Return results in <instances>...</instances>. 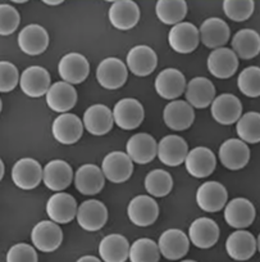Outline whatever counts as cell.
I'll return each instance as SVG.
<instances>
[{
  "mask_svg": "<svg viewBox=\"0 0 260 262\" xmlns=\"http://www.w3.org/2000/svg\"><path fill=\"white\" fill-rule=\"evenodd\" d=\"M77 202L70 194L55 193L46 203V213L57 224H68L77 215Z\"/></svg>",
  "mask_w": 260,
  "mask_h": 262,
  "instance_id": "obj_15",
  "label": "cell"
},
{
  "mask_svg": "<svg viewBox=\"0 0 260 262\" xmlns=\"http://www.w3.org/2000/svg\"><path fill=\"white\" fill-rule=\"evenodd\" d=\"M105 176L97 165H83L75 175V186L85 195H95L104 188Z\"/></svg>",
  "mask_w": 260,
  "mask_h": 262,
  "instance_id": "obj_30",
  "label": "cell"
},
{
  "mask_svg": "<svg viewBox=\"0 0 260 262\" xmlns=\"http://www.w3.org/2000/svg\"><path fill=\"white\" fill-rule=\"evenodd\" d=\"M173 188V179L171 173L164 170H153L145 178V189L153 196H166Z\"/></svg>",
  "mask_w": 260,
  "mask_h": 262,
  "instance_id": "obj_40",
  "label": "cell"
},
{
  "mask_svg": "<svg viewBox=\"0 0 260 262\" xmlns=\"http://www.w3.org/2000/svg\"><path fill=\"white\" fill-rule=\"evenodd\" d=\"M200 36L199 29L190 22H181L173 26L168 34V42L175 52L187 54L198 48Z\"/></svg>",
  "mask_w": 260,
  "mask_h": 262,
  "instance_id": "obj_7",
  "label": "cell"
},
{
  "mask_svg": "<svg viewBox=\"0 0 260 262\" xmlns=\"http://www.w3.org/2000/svg\"><path fill=\"white\" fill-rule=\"evenodd\" d=\"M128 70L136 76H149L153 74L158 64L155 52L148 45H137L128 52L127 58Z\"/></svg>",
  "mask_w": 260,
  "mask_h": 262,
  "instance_id": "obj_27",
  "label": "cell"
},
{
  "mask_svg": "<svg viewBox=\"0 0 260 262\" xmlns=\"http://www.w3.org/2000/svg\"><path fill=\"white\" fill-rule=\"evenodd\" d=\"M8 262H36L37 253L31 246L25 243L14 244L7 253Z\"/></svg>",
  "mask_w": 260,
  "mask_h": 262,
  "instance_id": "obj_45",
  "label": "cell"
},
{
  "mask_svg": "<svg viewBox=\"0 0 260 262\" xmlns=\"http://www.w3.org/2000/svg\"><path fill=\"white\" fill-rule=\"evenodd\" d=\"M73 179L72 167L65 161L54 160L46 163L42 173L45 186L53 191L64 190L70 185Z\"/></svg>",
  "mask_w": 260,
  "mask_h": 262,
  "instance_id": "obj_31",
  "label": "cell"
},
{
  "mask_svg": "<svg viewBox=\"0 0 260 262\" xmlns=\"http://www.w3.org/2000/svg\"><path fill=\"white\" fill-rule=\"evenodd\" d=\"M77 102V92L70 84L58 81L50 86L46 93V103L50 110L58 113H64L75 107Z\"/></svg>",
  "mask_w": 260,
  "mask_h": 262,
  "instance_id": "obj_33",
  "label": "cell"
},
{
  "mask_svg": "<svg viewBox=\"0 0 260 262\" xmlns=\"http://www.w3.org/2000/svg\"><path fill=\"white\" fill-rule=\"evenodd\" d=\"M226 249L229 257L236 261H246L251 258L257 249V241L250 231L240 229L228 236Z\"/></svg>",
  "mask_w": 260,
  "mask_h": 262,
  "instance_id": "obj_25",
  "label": "cell"
},
{
  "mask_svg": "<svg viewBox=\"0 0 260 262\" xmlns=\"http://www.w3.org/2000/svg\"><path fill=\"white\" fill-rule=\"evenodd\" d=\"M0 171H2V172H0V179H3L4 172H6V168H4L3 161H0Z\"/></svg>",
  "mask_w": 260,
  "mask_h": 262,
  "instance_id": "obj_48",
  "label": "cell"
},
{
  "mask_svg": "<svg viewBox=\"0 0 260 262\" xmlns=\"http://www.w3.org/2000/svg\"><path fill=\"white\" fill-rule=\"evenodd\" d=\"M163 120L172 130L183 131L187 130L194 123L195 112L185 100H173L164 108Z\"/></svg>",
  "mask_w": 260,
  "mask_h": 262,
  "instance_id": "obj_14",
  "label": "cell"
},
{
  "mask_svg": "<svg viewBox=\"0 0 260 262\" xmlns=\"http://www.w3.org/2000/svg\"><path fill=\"white\" fill-rule=\"evenodd\" d=\"M128 258L132 262H158L160 251L158 244L149 238H141L130 247Z\"/></svg>",
  "mask_w": 260,
  "mask_h": 262,
  "instance_id": "obj_39",
  "label": "cell"
},
{
  "mask_svg": "<svg viewBox=\"0 0 260 262\" xmlns=\"http://www.w3.org/2000/svg\"><path fill=\"white\" fill-rule=\"evenodd\" d=\"M144 117H145V112H144L143 104L133 98H125L120 100L113 110L114 122L117 123L118 127L123 130L137 128L144 121Z\"/></svg>",
  "mask_w": 260,
  "mask_h": 262,
  "instance_id": "obj_2",
  "label": "cell"
},
{
  "mask_svg": "<svg viewBox=\"0 0 260 262\" xmlns=\"http://www.w3.org/2000/svg\"><path fill=\"white\" fill-rule=\"evenodd\" d=\"M32 243L41 252H54L63 241V231L54 221H40L31 233Z\"/></svg>",
  "mask_w": 260,
  "mask_h": 262,
  "instance_id": "obj_9",
  "label": "cell"
},
{
  "mask_svg": "<svg viewBox=\"0 0 260 262\" xmlns=\"http://www.w3.org/2000/svg\"><path fill=\"white\" fill-rule=\"evenodd\" d=\"M242 115V104L233 94H222L211 102V116L222 125L237 122Z\"/></svg>",
  "mask_w": 260,
  "mask_h": 262,
  "instance_id": "obj_23",
  "label": "cell"
},
{
  "mask_svg": "<svg viewBox=\"0 0 260 262\" xmlns=\"http://www.w3.org/2000/svg\"><path fill=\"white\" fill-rule=\"evenodd\" d=\"M0 92L2 93H9L14 90V88L18 84L19 75L18 70L16 66L11 62H3L0 63Z\"/></svg>",
  "mask_w": 260,
  "mask_h": 262,
  "instance_id": "obj_44",
  "label": "cell"
},
{
  "mask_svg": "<svg viewBox=\"0 0 260 262\" xmlns=\"http://www.w3.org/2000/svg\"><path fill=\"white\" fill-rule=\"evenodd\" d=\"M58 72L62 80L68 84H81L89 76V60L80 53H68L60 59Z\"/></svg>",
  "mask_w": 260,
  "mask_h": 262,
  "instance_id": "obj_3",
  "label": "cell"
},
{
  "mask_svg": "<svg viewBox=\"0 0 260 262\" xmlns=\"http://www.w3.org/2000/svg\"><path fill=\"white\" fill-rule=\"evenodd\" d=\"M232 50L237 58L252 59L260 52V36L251 29L240 30L232 40Z\"/></svg>",
  "mask_w": 260,
  "mask_h": 262,
  "instance_id": "obj_36",
  "label": "cell"
},
{
  "mask_svg": "<svg viewBox=\"0 0 260 262\" xmlns=\"http://www.w3.org/2000/svg\"><path fill=\"white\" fill-rule=\"evenodd\" d=\"M0 34L3 36L13 34L19 26V13L14 7L9 4H2L0 6Z\"/></svg>",
  "mask_w": 260,
  "mask_h": 262,
  "instance_id": "obj_43",
  "label": "cell"
},
{
  "mask_svg": "<svg viewBox=\"0 0 260 262\" xmlns=\"http://www.w3.org/2000/svg\"><path fill=\"white\" fill-rule=\"evenodd\" d=\"M126 149L133 162L138 165H146L155 158L158 153V143L151 135L140 133L130 138Z\"/></svg>",
  "mask_w": 260,
  "mask_h": 262,
  "instance_id": "obj_21",
  "label": "cell"
},
{
  "mask_svg": "<svg viewBox=\"0 0 260 262\" xmlns=\"http://www.w3.org/2000/svg\"><path fill=\"white\" fill-rule=\"evenodd\" d=\"M86 261H92V262H99L100 259L98 257L94 256H83L81 258H78V262H86Z\"/></svg>",
  "mask_w": 260,
  "mask_h": 262,
  "instance_id": "obj_46",
  "label": "cell"
},
{
  "mask_svg": "<svg viewBox=\"0 0 260 262\" xmlns=\"http://www.w3.org/2000/svg\"><path fill=\"white\" fill-rule=\"evenodd\" d=\"M109 21L115 29L130 30L137 25L140 19V8L132 0H118L109 9Z\"/></svg>",
  "mask_w": 260,
  "mask_h": 262,
  "instance_id": "obj_24",
  "label": "cell"
},
{
  "mask_svg": "<svg viewBox=\"0 0 260 262\" xmlns=\"http://www.w3.org/2000/svg\"><path fill=\"white\" fill-rule=\"evenodd\" d=\"M187 143L178 135H167L158 144V157L161 163L171 167L185 162L187 156Z\"/></svg>",
  "mask_w": 260,
  "mask_h": 262,
  "instance_id": "obj_17",
  "label": "cell"
},
{
  "mask_svg": "<svg viewBox=\"0 0 260 262\" xmlns=\"http://www.w3.org/2000/svg\"><path fill=\"white\" fill-rule=\"evenodd\" d=\"M128 219L137 226H149L156 221L159 216V206L149 195H137L127 207Z\"/></svg>",
  "mask_w": 260,
  "mask_h": 262,
  "instance_id": "obj_13",
  "label": "cell"
},
{
  "mask_svg": "<svg viewBox=\"0 0 260 262\" xmlns=\"http://www.w3.org/2000/svg\"><path fill=\"white\" fill-rule=\"evenodd\" d=\"M22 92L31 98H40L50 89V75L44 67L31 66L25 70L19 80Z\"/></svg>",
  "mask_w": 260,
  "mask_h": 262,
  "instance_id": "obj_16",
  "label": "cell"
},
{
  "mask_svg": "<svg viewBox=\"0 0 260 262\" xmlns=\"http://www.w3.org/2000/svg\"><path fill=\"white\" fill-rule=\"evenodd\" d=\"M44 170L41 165L34 158H22L14 163L12 168V179L13 183L23 190L35 189L42 180Z\"/></svg>",
  "mask_w": 260,
  "mask_h": 262,
  "instance_id": "obj_6",
  "label": "cell"
},
{
  "mask_svg": "<svg viewBox=\"0 0 260 262\" xmlns=\"http://www.w3.org/2000/svg\"><path fill=\"white\" fill-rule=\"evenodd\" d=\"M255 207L246 198H234L224 210V220L236 229L249 228L255 220Z\"/></svg>",
  "mask_w": 260,
  "mask_h": 262,
  "instance_id": "obj_22",
  "label": "cell"
},
{
  "mask_svg": "<svg viewBox=\"0 0 260 262\" xmlns=\"http://www.w3.org/2000/svg\"><path fill=\"white\" fill-rule=\"evenodd\" d=\"M156 16L166 25L181 24L187 13V4L185 0H159L156 3Z\"/></svg>",
  "mask_w": 260,
  "mask_h": 262,
  "instance_id": "obj_37",
  "label": "cell"
},
{
  "mask_svg": "<svg viewBox=\"0 0 260 262\" xmlns=\"http://www.w3.org/2000/svg\"><path fill=\"white\" fill-rule=\"evenodd\" d=\"M76 217L82 229L87 231H98L107 224L108 210L100 201H85L78 207Z\"/></svg>",
  "mask_w": 260,
  "mask_h": 262,
  "instance_id": "obj_8",
  "label": "cell"
},
{
  "mask_svg": "<svg viewBox=\"0 0 260 262\" xmlns=\"http://www.w3.org/2000/svg\"><path fill=\"white\" fill-rule=\"evenodd\" d=\"M239 67V58L228 48L214 49L208 57V70L217 79L226 80L233 76Z\"/></svg>",
  "mask_w": 260,
  "mask_h": 262,
  "instance_id": "obj_10",
  "label": "cell"
},
{
  "mask_svg": "<svg viewBox=\"0 0 260 262\" xmlns=\"http://www.w3.org/2000/svg\"><path fill=\"white\" fill-rule=\"evenodd\" d=\"M158 247L163 257L176 261L186 256L190 248V241L180 229H169L160 235Z\"/></svg>",
  "mask_w": 260,
  "mask_h": 262,
  "instance_id": "obj_11",
  "label": "cell"
},
{
  "mask_svg": "<svg viewBox=\"0 0 260 262\" xmlns=\"http://www.w3.org/2000/svg\"><path fill=\"white\" fill-rule=\"evenodd\" d=\"M240 139L245 143L256 144L260 140V115L257 112H247L239 118L236 127Z\"/></svg>",
  "mask_w": 260,
  "mask_h": 262,
  "instance_id": "obj_38",
  "label": "cell"
},
{
  "mask_svg": "<svg viewBox=\"0 0 260 262\" xmlns=\"http://www.w3.org/2000/svg\"><path fill=\"white\" fill-rule=\"evenodd\" d=\"M255 3L252 0H226L223 2V11L229 19L234 22H244L254 13Z\"/></svg>",
  "mask_w": 260,
  "mask_h": 262,
  "instance_id": "obj_42",
  "label": "cell"
},
{
  "mask_svg": "<svg viewBox=\"0 0 260 262\" xmlns=\"http://www.w3.org/2000/svg\"><path fill=\"white\" fill-rule=\"evenodd\" d=\"M188 238L198 248H210L218 242L219 228L211 219H196L188 228Z\"/></svg>",
  "mask_w": 260,
  "mask_h": 262,
  "instance_id": "obj_29",
  "label": "cell"
},
{
  "mask_svg": "<svg viewBox=\"0 0 260 262\" xmlns=\"http://www.w3.org/2000/svg\"><path fill=\"white\" fill-rule=\"evenodd\" d=\"M18 45L29 55H39L49 47V35L39 25H29L18 35Z\"/></svg>",
  "mask_w": 260,
  "mask_h": 262,
  "instance_id": "obj_32",
  "label": "cell"
},
{
  "mask_svg": "<svg viewBox=\"0 0 260 262\" xmlns=\"http://www.w3.org/2000/svg\"><path fill=\"white\" fill-rule=\"evenodd\" d=\"M53 135L60 144H75L83 133L82 121L72 113H63L53 122Z\"/></svg>",
  "mask_w": 260,
  "mask_h": 262,
  "instance_id": "obj_12",
  "label": "cell"
},
{
  "mask_svg": "<svg viewBox=\"0 0 260 262\" xmlns=\"http://www.w3.org/2000/svg\"><path fill=\"white\" fill-rule=\"evenodd\" d=\"M186 170L194 178L203 179L211 175L216 170L217 160L209 148L196 147L187 153L185 160Z\"/></svg>",
  "mask_w": 260,
  "mask_h": 262,
  "instance_id": "obj_19",
  "label": "cell"
},
{
  "mask_svg": "<svg viewBox=\"0 0 260 262\" xmlns=\"http://www.w3.org/2000/svg\"><path fill=\"white\" fill-rule=\"evenodd\" d=\"M228 200L227 189L218 181H206L196 191L198 206L205 212H218Z\"/></svg>",
  "mask_w": 260,
  "mask_h": 262,
  "instance_id": "obj_5",
  "label": "cell"
},
{
  "mask_svg": "<svg viewBox=\"0 0 260 262\" xmlns=\"http://www.w3.org/2000/svg\"><path fill=\"white\" fill-rule=\"evenodd\" d=\"M113 112L104 104H94L86 110L83 115V125L92 135H105L113 127Z\"/></svg>",
  "mask_w": 260,
  "mask_h": 262,
  "instance_id": "obj_26",
  "label": "cell"
},
{
  "mask_svg": "<svg viewBox=\"0 0 260 262\" xmlns=\"http://www.w3.org/2000/svg\"><path fill=\"white\" fill-rule=\"evenodd\" d=\"M237 85L242 94L250 98L260 95V69L256 66H250L240 74Z\"/></svg>",
  "mask_w": 260,
  "mask_h": 262,
  "instance_id": "obj_41",
  "label": "cell"
},
{
  "mask_svg": "<svg viewBox=\"0 0 260 262\" xmlns=\"http://www.w3.org/2000/svg\"><path fill=\"white\" fill-rule=\"evenodd\" d=\"M44 3L48 4V6H59V4H62L63 2L62 0H55V2L54 0H45Z\"/></svg>",
  "mask_w": 260,
  "mask_h": 262,
  "instance_id": "obj_47",
  "label": "cell"
},
{
  "mask_svg": "<svg viewBox=\"0 0 260 262\" xmlns=\"http://www.w3.org/2000/svg\"><path fill=\"white\" fill-rule=\"evenodd\" d=\"M133 161L125 152H112L105 156L102 170L105 178L115 184L127 181L133 172Z\"/></svg>",
  "mask_w": 260,
  "mask_h": 262,
  "instance_id": "obj_4",
  "label": "cell"
},
{
  "mask_svg": "<svg viewBox=\"0 0 260 262\" xmlns=\"http://www.w3.org/2000/svg\"><path fill=\"white\" fill-rule=\"evenodd\" d=\"M229 27L222 18L211 17L205 19L199 29V36L203 44L210 49L223 48L229 39Z\"/></svg>",
  "mask_w": 260,
  "mask_h": 262,
  "instance_id": "obj_28",
  "label": "cell"
},
{
  "mask_svg": "<svg viewBox=\"0 0 260 262\" xmlns=\"http://www.w3.org/2000/svg\"><path fill=\"white\" fill-rule=\"evenodd\" d=\"M219 160L228 170H241L247 165L250 149L246 143L239 139H228L219 148Z\"/></svg>",
  "mask_w": 260,
  "mask_h": 262,
  "instance_id": "obj_18",
  "label": "cell"
},
{
  "mask_svg": "<svg viewBox=\"0 0 260 262\" xmlns=\"http://www.w3.org/2000/svg\"><path fill=\"white\" fill-rule=\"evenodd\" d=\"M155 90L163 99L173 100L186 90V79L176 69H166L156 76Z\"/></svg>",
  "mask_w": 260,
  "mask_h": 262,
  "instance_id": "obj_20",
  "label": "cell"
},
{
  "mask_svg": "<svg viewBox=\"0 0 260 262\" xmlns=\"http://www.w3.org/2000/svg\"><path fill=\"white\" fill-rule=\"evenodd\" d=\"M216 97V88L206 77H195L186 86V100L191 107L203 110L211 104Z\"/></svg>",
  "mask_w": 260,
  "mask_h": 262,
  "instance_id": "obj_34",
  "label": "cell"
},
{
  "mask_svg": "<svg viewBox=\"0 0 260 262\" xmlns=\"http://www.w3.org/2000/svg\"><path fill=\"white\" fill-rule=\"evenodd\" d=\"M127 67L121 59L114 57L105 58L100 62L97 70L98 82L104 89L115 90L125 85L127 80Z\"/></svg>",
  "mask_w": 260,
  "mask_h": 262,
  "instance_id": "obj_1",
  "label": "cell"
},
{
  "mask_svg": "<svg viewBox=\"0 0 260 262\" xmlns=\"http://www.w3.org/2000/svg\"><path fill=\"white\" fill-rule=\"evenodd\" d=\"M99 253L105 262H125L128 259L130 244L121 234H110L100 242Z\"/></svg>",
  "mask_w": 260,
  "mask_h": 262,
  "instance_id": "obj_35",
  "label": "cell"
}]
</instances>
